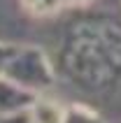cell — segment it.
<instances>
[{"instance_id": "obj_4", "label": "cell", "mask_w": 121, "mask_h": 123, "mask_svg": "<svg viewBox=\"0 0 121 123\" xmlns=\"http://www.w3.org/2000/svg\"><path fill=\"white\" fill-rule=\"evenodd\" d=\"M65 109L67 105L58 102L54 98H44V93H42L33 100V105L26 109V114L33 123H63L65 121Z\"/></svg>"}, {"instance_id": "obj_5", "label": "cell", "mask_w": 121, "mask_h": 123, "mask_svg": "<svg viewBox=\"0 0 121 123\" xmlns=\"http://www.w3.org/2000/svg\"><path fill=\"white\" fill-rule=\"evenodd\" d=\"M23 12L33 19H49V16H56L58 12L67 9L65 0H19Z\"/></svg>"}, {"instance_id": "obj_6", "label": "cell", "mask_w": 121, "mask_h": 123, "mask_svg": "<svg viewBox=\"0 0 121 123\" xmlns=\"http://www.w3.org/2000/svg\"><path fill=\"white\" fill-rule=\"evenodd\" d=\"M63 123H100L91 109L79 107V105H67L65 109V121Z\"/></svg>"}, {"instance_id": "obj_8", "label": "cell", "mask_w": 121, "mask_h": 123, "mask_svg": "<svg viewBox=\"0 0 121 123\" xmlns=\"http://www.w3.org/2000/svg\"><path fill=\"white\" fill-rule=\"evenodd\" d=\"M0 123H33L28 118L26 111H19V114H12V116H0Z\"/></svg>"}, {"instance_id": "obj_3", "label": "cell", "mask_w": 121, "mask_h": 123, "mask_svg": "<svg viewBox=\"0 0 121 123\" xmlns=\"http://www.w3.org/2000/svg\"><path fill=\"white\" fill-rule=\"evenodd\" d=\"M35 93L21 88L19 84L0 77V116H12L19 111H26L35 100Z\"/></svg>"}, {"instance_id": "obj_1", "label": "cell", "mask_w": 121, "mask_h": 123, "mask_svg": "<svg viewBox=\"0 0 121 123\" xmlns=\"http://www.w3.org/2000/svg\"><path fill=\"white\" fill-rule=\"evenodd\" d=\"M119 35L107 21L79 19L60 33L56 56L60 72L77 86H100L112 77L116 51H121Z\"/></svg>"}, {"instance_id": "obj_2", "label": "cell", "mask_w": 121, "mask_h": 123, "mask_svg": "<svg viewBox=\"0 0 121 123\" xmlns=\"http://www.w3.org/2000/svg\"><path fill=\"white\" fill-rule=\"evenodd\" d=\"M2 77L35 95H42L44 91L54 86L56 72L44 49L33 47V44H16L12 58L5 65Z\"/></svg>"}, {"instance_id": "obj_7", "label": "cell", "mask_w": 121, "mask_h": 123, "mask_svg": "<svg viewBox=\"0 0 121 123\" xmlns=\"http://www.w3.org/2000/svg\"><path fill=\"white\" fill-rule=\"evenodd\" d=\"M14 49H16V44H12V42H0V77H2V72H5L7 61L12 58Z\"/></svg>"}]
</instances>
